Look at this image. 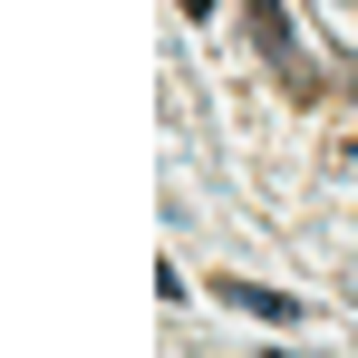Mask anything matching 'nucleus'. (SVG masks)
<instances>
[{"label": "nucleus", "mask_w": 358, "mask_h": 358, "mask_svg": "<svg viewBox=\"0 0 358 358\" xmlns=\"http://www.w3.org/2000/svg\"><path fill=\"white\" fill-rule=\"evenodd\" d=\"M252 29H262V49L291 68V87H310V68H300V49H291V20H281V0H252Z\"/></svg>", "instance_id": "1"}, {"label": "nucleus", "mask_w": 358, "mask_h": 358, "mask_svg": "<svg viewBox=\"0 0 358 358\" xmlns=\"http://www.w3.org/2000/svg\"><path fill=\"white\" fill-rule=\"evenodd\" d=\"M223 300H233V310H262V320H291V300H281V291H252V281H223Z\"/></svg>", "instance_id": "2"}, {"label": "nucleus", "mask_w": 358, "mask_h": 358, "mask_svg": "<svg viewBox=\"0 0 358 358\" xmlns=\"http://www.w3.org/2000/svg\"><path fill=\"white\" fill-rule=\"evenodd\" d=\"M184 10H194V20H203V10H213V0H184Z\"/></svg>", "instance_id": "3"}]
</instances>
